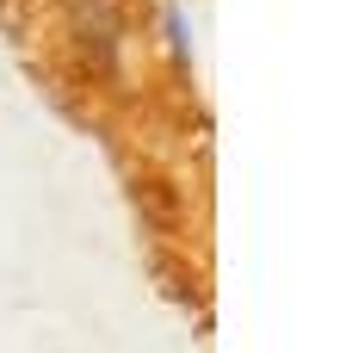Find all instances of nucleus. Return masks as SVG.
<instances>
[{"label": "nucleus", "mask_w": 340, "mask_h": 353, "mask_svg": "<svg viewBox=\"0 0 340 353\" xmlns=\"http://www.w3.org/2000/svg\"><path fill=\"white\" fill-rule=\"evenodd\" d=\"M68 19H74V31H81L93 50L111 43L118 25H124V19H118V0H68Z\"/></svg>", "instance_id": "nucleus-1"}, {"label": "nucleus", "mask_w": 340, "mask_h": 353, "mask_svg": "<svg viewBox=\"0 0 340 353\" xmlns=\"http://www.w3.org/2000/svg\"><path fill=\"white\" fill-rule=\"evenodd\" d=\"M167 37H173V56L186 62L192 50H186V19H180V6H167Z\"/></svg>", "instance_id": "nucleus-2"}]
</instances>
